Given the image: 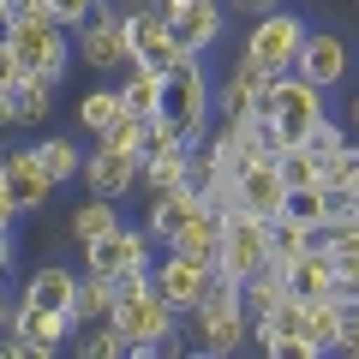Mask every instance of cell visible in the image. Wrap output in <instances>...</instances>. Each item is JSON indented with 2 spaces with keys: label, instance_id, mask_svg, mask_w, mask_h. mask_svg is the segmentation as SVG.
<instances>
[{
  "label": "cell",
  "instance_id": "13",
  "mask_svg": "<svg viewBox=\"0 0 359 359\" xmlns=\"http://www.w3.org/2000/svg\"><path fill=\"white\" fill-rule=\"evenodd\" d=\"M269 78L276 72H264L252 54H240L216 84V120H252L264 108V96H269Z\"/></svg>",
  "mask_w": 359,
  "mask_h": 359
},
{
  "label": "cell",
  "instance_id": "27",
  "mask_svg": "<svg viewBox=\"0 0 359 359\" xmlns=\"http://www.w3.org/2000/svg\"><path fill=\"white\" fill-rule=\"evenodd\" d=\"M318 240H323V233L311 228V222L287 216V210H282V216H276V222H269V252L282 257V264H287V257H299V252H311V245H318Z\"/></svg>",
  "mask_w": 359,
  "mask_h": 359
},
{
  "label": "cell",
  "instance_id": "10",
  "mask_svg": "<svg viewBox=\"0 0 359 359\" xmlns=\"http://www.w3.org/2000/svg\"><path fill=\"white\" fill-rule=\"evenodd\" d=\"M210 276H216V264H204V257H192V252H174V245H168V252L156 257V269H150L156 294H162L174 311H192L198 299H204Z\"/></svg>",
  "mask_w": 359,
  "mask_h": 359
},
{
  "label": "cell",
  "instance_id": "41",
  "mask_svg": "<svg viewBox=\"0 0 359 359\" xmlns=\"http://www.w3.org/2000/svg\"><path fill=\"white\" fill-rule=\"evenodd\" d=\"M13 276V233H0V282Z\"/></svg>",
  "mask_w": 359,
  "mask_h": 359
},
{
  "label": "cell",
  "instance_id": "24",
  "mask_svg": "<svg viewBox=\"0 0 359 359\" xmlns=\"http://www.w3.org/2000/svg\"><path fill=\"white\" fill-rule=\"evenodd\" d=\"M72 353L78 359H120V353H132V347H126V335H120V323L102 318V323H78Z\"/></svg>",
  "mask_w": 359,
  "mask_h": 359
},
{
  "label": "cell",
  "instance_id": "29",
  "mask_svg": "<svg viewBox=\"0 0 359 359\" xmlns=\"http://www.w3.org/2000/svg\"><path fill=\"white\" fill-rule=\"evenodd\" d=\"M276 162H282V180H287V192H306V186H323V156H311L306 144L282 150Z\"/></svg>",
  "mask_w": 359,
  "mask_h": 359
},
{
  "label": "cell",
  "instance_id": "22",
  "mask_svg": "<svg viewBox=\"0 0 359 359\" xmlns=\"http://www.w3.org/2000/svg\"><path fill=\"white\" fill-rule=\"evenodd\" d=\"M287 287H294L299 299H318V294H330V287H335V257L323 252V245H311V252L287 257Z\"/></svg>",
  "mask_w": 359,
  "mask_h": 359
},
{
  "label": "cell",
  "instance_id": "2",
  "mask_svg": "<svg viewBox=\"0 0 359 359\" xmlns=\"http://www.w3.org/2000/svg\"><path fill=\"white\" fill-rule=\"evenodd\" d=\"M6 48L25 60V72L60 84L66 66H72V54H78V42H72V30H66L54 13H13L6 18Z\"/></svg>",
  "mask_w": 359,
  "mask_h": 359
},
{
  "label": "cell",
  "instance_id": "31",
  "mask_svg": "<svg viewBox=\"0 0 359 359\" xmlns=\"http://www.w3.org/2000/svg\"><path fill=\"white\" fill-rule=\"evenodd\" d=\"M54 90L60 84H48V78H25L18 84V126H42L54 114Z\"/></svg>",
  "mask_w": 359,
  "mask_h": 359
},
{
  "label": "cell",
  "instance_id": "16",
  "mask_svg": "<svg viewBox=\"0 0 359 359\" xmlns=\"http://www.w3.org/2000/svg\"><path fill=\"white\" fill-rule=\"evenodd\" d=\"M186 323H192V341L204 353H240L252 341V318L240 306H198V311H186Z\"/></svg>",
  "mask_w": 359,
  "mask_h": 359
},
{
  "label": "cell",
  "instance_id": "18",
  "mask_svg": "<svg viewBox=\"0 0 359 359\" xmlns=\"http://www.w3.org/2000/svg\"><path fill=\"white\" fill-rule=\"evenodd\" d=\"M210 198L204 192H192V186H174V192H150V210H144V228H150V240L162 245H174V233L186 228V216H198Z\"/></svg>",
  "mask_w": 359,
  "mask_h": 359
},
{
  "label": "cell",
  "instance_id": "39",
  "mask_svg": "<svg viewBox=\"0 0 359 359\" xmlns=\"http://www.w3.org/2000/svg\"><path fill=\"white\" fill-rule=\"evenodd\" d=\"M18 126V90H0V132Z\"/></svg>",
  "mask_w": 359,
  "mask_h": 359
},
{
  "label": "cell",
  "instance_id": "25",
  "mask_svg": "<svg viewBox=\"0 0 359 359\" xmlns=\"http://www.w3.org/2000/svg\"><path fill=\"white\" fill-rule=\"evenodd\" d=\"M120 222H126V216H120V198H96V192H90L84 204L72 210V240L84 245V240H96V233L120 228Z\"/></svg>",
  "mask_w": 359,
  "mask_h": 359
},
{
  "label": "cell",
  "instance_id": "36",
  "mask_svg": "<svg viewBox=\"0 0 359 359\" xmlns=\"http://www.w3.org/2000/svg\"><path fill=\"white\" fill-rule=\"evenodd\" d=\"M96 6H102V0H48V13L60 18L66 30H78V25H84L90 13H96Z\"/></svg>",
  "mask_w": 359,
  "mask_h": 359
},
{
  "label": "cell",
  "instance_id": "45",
  "mask_svg": "<svg viewBox=\"0 0 359 359\" xmlns=\"http://www.w3.org/2000/svg\"><path fill=\"white\" fill-rule=\"evenodd\" d=\"M353 210H359V198H353Z\"/></svg>",
  "mask_w": 359,
  "mask_h": 359
},
{
  "label": "cell",
  "instance_id": "35",
  "mask_svg": "<svg viewBox=\"0 0 359 359\" xmlns=\"http://www.w3.org/2000/svg\"><path fill=\"white\" fill-rule=\"evenodd\" d=\"M330 294L341 299V306H347V299H359V252L353 257H335V287H330Z\"/></svg>",
  "mask_w": 359,
  "mask_h": 359
},
{
  "label": "cell",
  "instance_id": "28",
  "mask_svg": "<svg viewBox=\"0 0 359 359\" xmlns=\"http://www.w3.org/2000/svg\"><path fill=\"white\" fill-rule=\"evenodd\" d=\"M114 120H120V84H102V90H90L84 102H78V126L96 132V138H102Z\"/></svg>",
  "mask_w": 359,
  "mask_h": 359
},
{
  "label": "cell",
  "instance_id": "37",
  "mask_svg": "<svg viewBox=\"0 0 359 359\" xmlns=\"http://www.w3.org/2000/svg\"><path fill=\"white\" fill-rule=\"evenodd\" d=\"M25 78H36V72H25V60H18V54L0 42V90H18Z\"/></svg>",
  "mask_w": 359,
  "mask_h": 359
},
{
  "label": "cell",
  "instance_id": "17",
  "mask_svg": "<svg viewBox=\"0 0 359 359\" xmlns=\"http://www.w3.org/2000/svg\"><path fill=\"white\" fill-rule=\"evenodd\" d=\"M78 282H84V269L36 264V269L25 276V294H18V306H30V311H72V318H78Z\"/></svg>",
  "mask_w": 359,
  "mask_h": 359
},
{
  "label": "cell",
  "instance_id": "44",
  "mask_svg": "<svg viewBox=\"0 0 359 359\" xmlns=\"http://www.w3.org/2000/svg\"><path fill=\"white\" fill-rule=\"evenodd\" d=\"M0 18H13V0H0Z\"/></svg>",
  "mask_w": 359,
  "mask_h": 359
},
{
  "label": "cell",
  "instance_id": "21",
  "mask_svg": "<svg viewBox=\"0 0 359 359\" xmlns=\"http://www.w3.org/2000/svg\"><path fill=\"white\" fill-rule=\"evenodd\" d=\"M222 233H228V210L204 204L198 216H186V228L174 233V252H192V257H204V264H216V252H222Z\"/></svg>",
  "mask_w": 359,
  "mask_h": 359
},
{
  "label": "cell",
  "instance_id": "11",
  "mask_svg": "<svg viewBox=\"0 0 359 359\" xmlns=\"http://www.w3.org/2000/svg\"><path fill=\"white\" fill-rule=\"evenodd\" d=\"M294 72H299V78H311V84H323V90H341V84H347V72H353V48H347L341 30H306Z\"/></svg>",
  "mask_w": 359,
  "mask_h": 359
},
{
  "label": "cell",
  "instance_id": "14",
  "mask_svg": "<svg viewBox=\"0 0 359 359\" xmlns=\"http://www.w3.org/2000/svg\"><path fill=\"white\" fill-rule=\"evenodd\" d=\"M168 25H174V36H180L186 54H210L222 42L228 6L222 0H168Z\"/></svg>",
  "mask_w": 359,
  "mask_h": 359
},
{
  "label": "cell",
  "instance_id": "4",
  "mask_svg": "<svg viewBox=\"0 0 359 359\" xmlns=\"http://www.w3.org/2000/svg\"><path fill=\"white\" fill-rule=\"evenodd\" d=\"M257 114H276L299 144H306V132L318 126L323 114H330V90L311 84V78H299V72H276V78H269V96H264V108H257Z\"/></svg>",
  "mask_w": 359,
  "mask_h": 359
},
{
  "label": "cell",
  "instance_id": "3",
  "mask_svg": "<svg viewBox=\"0 0 359 359\" xmlns=\"http://www.w3.org/2000/svg\"><path fill=\"white\" fill-rule=\"evenodd\" d=\"M306 30H311L306 13H294V6H276V13L252 18V30H245V48H240V54H252L264 72H294Z\"/></svg>",
  "mask_w": 359,
  "mask_h": 359
},
{
  "label": "cell",
  "instance_id": "9",
  "mask_svg": "<svg viewBox=\"0 0 359 359\" xmlns=\"http://www.w3.org/2000/svg\"><path fill=\"white\" fill-rule=\"evenodd\" d=\"M126 48H132V66H144V72H168L186 54L180 36H174V25H168V13H156V6L126 13Z\"/></svg>",
  "mask_w": 359,
  "mask_h": 359
},
{
  "label": "cell",
  "instance_id": "33",
  "mask_svg": "<svg viewBox=\"0 0 359 359\" xmlns=\"http://www.w3.org/2000/svg\"><path fill=\"white\" fill-rule=\"evenodd\" d=\"M306 150H311V156H341V150H353V126L335 120V114H323L318 126L306 132Z\"/></svg>",
  "mask_w": 359,
  "mask_h": 359
},
{
  "label": "cell",
  "instance_id": "23",
  "mask_svg": "<svg viewBox=\"0 0 359 359\" xmlns=\"http://www.w3.org/2000/svg\"><path fill=\"white\" fill-rule=\"evenodd\" d=\"M120 108L126 114H162V72H144V66H126V78H120Z\"/></svg>",
  "mask_w": 359,
  "mask_h": 359
},
{
  "label": "cell",
  "instance_id": "34",
  "mask_svg": "<svg viewBox=\"0 0 359 359\" xmlns=\"http://www.w3.org/2000/svg\"><path fill=\"white\" fill-rule=\"evenodd\" d=\"M335 353L359 359V299H347L341 318H335Z\"/></svg>",
  "mask_w": 359,
  "mask_h": 359
},
{
  "label": "cell",
  "instance_id": "6",
  "mask_svg": "<svg viewBox=\"0 0 359 359\" xmlns=\"http://www.w3.org/2000/svg\"><path fill=\"white\" fill-rule=\"evenodd\" d=\"M114 323H120V335H126V347H156V341H168V335L186 323V311H174L156 287H144V294H132V299L114 306Z\"/></svg>",
  "mask_w": 359,
  "mask_h": 359
},
{
  "label": "cell",
  "instance_id": "42",
  "mask_svg": "<svg viewBox=\"0 0 359 359\" xmlns=\"http://www.w3.org/2000/svg\"><path fill=\"white\" fill-rule=\"evenodd\" d=\"M13 306L18 299H6V282H0V330H13Z\"/></svg>",
  "mask_w": 359,
  "mask_h": 359
},
{
  "label": "cell",
  "instance_id": "20",
  "mask_svg": "<svg viewBox=\"0 0 359 359\" xmlns=\"http://www.w3.org/2000/svg\"><path fill=\"white\" fill-rule=\"evenodd\" d=\"M192 156H198V150H192V144H180V138L144 150V180H138V186H150V192H174V186H186Z\"/></svg>",
  "mask_w": 359,
  "mask_h": 359
},
{
  "label": "cell",
  "instance_id": "1",
  "mask_svg": "<svg viewBox=\"0 0 359 359\" xmlns=\"http://www.w3.org/2000/svg\"><path fill=\"white\" fill-rule=\"evenodd\" d=\"M162 120L180 144H204L216 132V84L204 72V54H180L162 72Z\"/></svg>",
  "mask_w": 359,
  "mask_h": 359
},
{
  "label": "cell",
  "instance_id": "40",
  "mask_svg": "<svg viewBox=\"0 0 359 359\" xmlns=\"http://www.w3.org/2000/svg\"><path fill=\"white\" fill-rule=\"evenodd\" d=\"M13 222H18V204L6 198V186H0V233H13Z\"/></svg>",
  "mask_w": 359,
  "mask_h": 359
},
{
  "label": "cell",
  "instance_id": "7",
  "mask_svg": "<svg viewBox=\"0 0 359 359\" xmlns=\"http://www.w3.org/2000/svg\"><path fill=\"white\" fill-rule=\"evenodd\" d=\"M233 210H245V216H257V222H276L287 210V180H282V162H276V156H257L252 168H240L228 216Z\"/></svg>",
  "mask_w": 359,
  "mask_h": 359
},
{
  "label": "cell",
  "instance_id": "5",
  "mask_svg": "<svg viewBox=\"0 0 359 359\" xmlns=\"http://www.w3.org/2000/svg\"><path fill=\"white\" fill-rule=\"evenodd\" d=\"M78 42V60L90 66V72H120V66H132V48H126V13H120L114 0H102L96 13L84 18V25L72 30Z\"/></svg>",
  "mask_w": 359,
  "mask_h": 359
},
{
  "label": "cell",
  "instance_id": "15",
  "mask_svg": "<svg viewBox=\"0 0 359 359\" xmlns=\"http://www.w3.org/2000/svg\"><path fill=\"white\" fill-rule=\"evenodd\" d=\"M84 192H96V198H126L132 186L144 180V156H132V150H108V144H96V150L84 156Z\"/></svg>",
  "mask_w": 359,
  "mask_h": 359
},
{
  "label": "cell",
  "instance_id": "38",
  "mask_svg": "<svg viewBox=\"0 0 359 359\" xmlns=\"http://www.w3.org/2000/svg\"><path fill=\"white\" fill-rule=\"evenodd\" d=\"M240 18H264V13H276V6H287V0H228Z\"/></svg>",
  "mask_w": 359,
  "mask_h": 359
},
{
  "label": "cell",
  "instance_id": "8",
  "mask_svg": "<svg viewBox=\"0 0 359 359\" xmlns=\"http://www.w3.org/2000/svg\"><path fill=\"white\" fill-rule=\"evenodd\" d=\"M269 257H276V252H269V222L233 210V216H228V233H222V252H216V269H222V276H233V282H245V276L264 269Z\"/></svg>",
  "mask_w": 359,
  "mask_h": 359
},
{
  "label": "cell",
  "instance_id": "26",
  "mask_svg": "<svg viewBox=\"0 0 359 359\" xmlns=\"http://www.w3.org/2000/svg\"><path fill=\"white\" fill-rule=\"evenodd\" d=\"M36 162L48 168L54 186H72V180L84 174V150H78L72 138H36Z\"/></svg>",
  "mask_w": 359,
  "mask_h": 359
},
{
  "label": "cell",
  "instance_id": "32",
  "mask_svg": "<svg viewBox=\"0 0 359 359\" xmlns=\"http://www.w3.org/2000/svg\"><path fill=\"white\" fill-rule=\"evenodd\" d=\"M150 120H156V114H150ZM150 120H144V114H126V108H120V120H114V126H108L96 144H108V150H132V156H144V144H150Z\"/></svg>",
  "mask_w": 359,
  "mask_h": 359
},
{
  "label": "cell",
  "instance_id": "19",
  "mask_svg": "<svg viewBox=\"0 0 359 359\" xmlns=\"http://www.w3.org/2000/svg\"><path fill=\"white\" fill-rule=\"evenodd\" d=\"M287 294H294V287H287V264H282V257H269L264 269H252V276L240 282L245 318H276V311L287 306Z\"/></svg>",
  "mask_w": 359,
  "mask_h": 359
},
{
  "label": "cell",
  "instance_id": "30",
  "mask_svg": "<svg viewBox=\"0 0 359 359\" xmlns=\"http://www.w3.org/2000/svg\"><path fill=\"white\" fill-rule=\"evenodd\" d=\"M335 318H341V299H335V294L306 299V335L323 347V353H335Z\"/></svg>",
  "mask_w": 359,
  "mask_h": 359
},
{
  "label": "cell",
  "instance_id": "43",
  "mask_svg": "<svg viewBox=\"0 0 359 359\" xmlns=\"http://www.w3.org/2000/svg\"><path fill=\"white\" fill-rule=\"evenodd\" d=\"M347 126H353V138H359V96L347 102Z\"/></svg>",
  "mask_w": 359,
  "mask_h": 359
},
{
  "label": "cell",
  "instance_id": "12",
  "mask_svg": "<svg viewBox=\"0 0 359 359\" xmlns=\"http://www.w3.org/2000/svg\"><path fill=\"white\" fill-rule=\"evenodd\" d=\"M0 186H6V198L18 204V216H36V210L54 198V180H48V168L36 162V144L0 150Z\"/></svg>",
  "mask_w": 359,
  "mask_h": 359
}]
</instances>
